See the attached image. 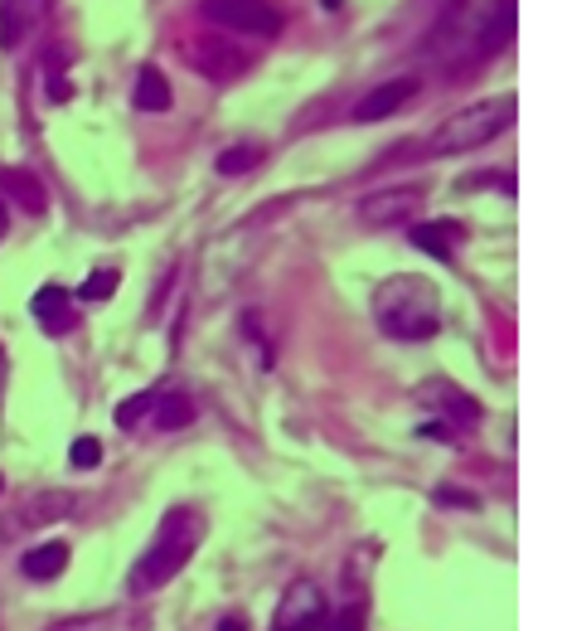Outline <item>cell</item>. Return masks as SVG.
I'll list each match as a JSON object with an SVG mask.
<instances>
[{
	"mask_svg": "<svg viewBox=\"0 0 567 631\" xmlns=\"http://www.w3.org/2000/svg\"><path fill=\"white\" fill-rule=\"evenodd\" d=\"M185 64L194 68V74H204L209 84H238L243 74H253L257 68V54L243 49L238 34H199V40H189L185 49Z\"/></svg>",
	"mask_w": 567,
	"mask_h": 631,
	"instance_id": "5b68a950",
	"label": "cell"
},
{
	"mask_svg": "<svg viewBox=\"0 0 567 631\" xmlns=\"http://www.w3.org/2000/svg\"><path fill=\"white\" fill-rule=\"evenodd\" d=\"M199 534H204V520H199L194 510H185V506H175L170 516L160 520L156 540H151V549L136 558V568H132V593H136V598L165 588V583L180 574L189 558H194Z\"/></svg>",
	"mask_w": 567,
	"mask_h": 631,
	"instance_id": "7a4b0ae2",
	"label": "cell"
},
{
	"mask_svg": "<svg viewBox=\"0 0 567 631\" xmlns=\"http://www.w3.org/2000/svg\"><path fill=\"white\" fill-rule=\"evenodd\" d=\"M0 379H5V359H0Z\"/></svg>",
	"mask_w": 567,
	"mask_h": 631,
	"instance_id": "4dcf8cb0",
	"label": "cell"
},
{
	"mask_svg": "<svg viewBox=\"0 0 567 631\" xmlns=\"http://www.w3.org/2000/svg\"><path fill=\"white\" fill-rule=\"evenodd\" d=\"M325 622V593L315 588L311 578H297L287 593H281V607L271 617V631H311Z\"/></svg>",
	"mask_w": 567,
	"mask_h": 631,
	"instance_id": "ba28073f",
	"label": "cell"
},
{
	"mask_svg": "<svg viewBox=\"0 0 567 631\" xmlns=\"http://www.w3.org/2000/svg\"><path fill=\"white\" fill-rule=\"evenodd\" d=\"M116 283H122V277H116L112 267H102V273H92L88 283L78 287V301H88V307H92V301H108L112 291H116Z\"/></svg>",
	"mask_w": 567,
	"mask_h": 631,
	"instance_id": "603a6c76",
	"label": "cell"
},
{
	"mask_svg": "<svg viewBox=\"0 0 567 631\" xmlns=\"http://www.w3.org/2000/svg\"><path fill=\"white\" fill-rule=\"evenodd\" d=\"M132 102H136L141 112H165V108H170V102H175V92H170V78H165L156 64H146V68H141V74H136Z\"/></svg>",
	"mask_w": 567,
	"mask_h": 631,
	"instance_id": "e0dca14e",
	"label": "cell"
},
{
	"mask_svg": "<svg viewBox=\"0 0 567 631\" xmlns=\"http://www.w3.org/2000/svg\"><path fill=\"white\" fill-rule=\"evenodd\" d=\"M514 112H519L514 92H504V98H480V102H470V108L446 117V122L432 132L427 151H432V156H470V151L490 146L494 136L510 132Z\"/></svg>",
	"mask_w": 567,
	"mask_h": 631,
	"instance_id": "277c9868",
	"label": "cell"
},
{
	"mask_svg": "<svg viewBox=\"0 0 567 631\" xmlns=\"http://www.w3.org/2000/svg\"><path fill=\"white\" fill-rule=\"evenodd\" d=\"M408 239H412V248L432 253L436 263H452L456 243L466 239V224H456V219H427V224H408Z\"/></svg>",
	"mask_w": 567,
	"mask_h": 631,
	"instance_id": "4fadbf2b",
	"label": "cell"
},
{
	"mask_svg": "<svg viewBox=\"0 0 567 631\" xmlns=\"http://www.w3.org/2000/svg\"><path fill=\"white\" fill-rule=\"evenodd\" d=\"M267 160V146H257V142H238V146H223L219 151V160H214V170L219 175H247V170H257Z\"/></svg>",
	"mask_w": 567,
	"mask_h": 631,
	"instance_id": "ffe728a7",
	"label": "cell"
},
{
	"mask_svg": "<svg viewBox=\"0 0 567 631\" xmlns=\"http://www.w3.org/2000/svg\"><path fill=\"white\" fill-rule=\"evenodd\" d=\"M199 15L223 34H253V40H277L281 34L277 0H204Z\"/></svg>",
	"mask_w": 567,
	"mask_h": 631,
	"instance_id": "8992f818",
	"label": "cell"
},
{
	"mask_svg": "<svg viewBox=\"0 0 567 631\" xmlns=\"http://www.w3.org/2000/svg\"><path fill=\"white\" fill-rule=\"evenodd\" d=\"M68 462H74L78 472H92V466L102 462V442L98 438H78L74 447H68Z\"/></svg>",
	"mask_w": 567,
	"mask_h": 631,
	"instance_id": "cb8c5ba5",
	"label": "cell"
},
{
	"mask_svg": "<svg viewBox=\"0 0 567 631\" xmlns=\"http://www.w3.org/2000/svg\"><path fill=\"white\" fill-rule=\"evenodd\" d=\"M49 0H0V49H20L44 20Z\"/></svg>",
	"mask_w": 567,
	"mask_h": 631,
	"instance_id": "7c38bea8",
	"label": "cell"
},
{
	"mask_svg": "<svg viewBox=\"0 0 567 631\" xmlns=\"http://www.w3.org/2000/svg\"><path fill=\"white\" fill-rule=\"evenodd\" d=\"M49 631H151L146 607H108V612H82L68 622H54Z\"/></svg>",
	"mask_w": 567,
	"mask_h": 631,
	"instance_id": "8fae6325",
	"label": "cell"
},
{
	"mask_svg": "<svg viewBox=\"0 0 567 631\" xmlns=\"http://www.w3.org/2000/svg\"><path fill=\"white\" fill-rule=\"evenodd\" d=\"M0 200H15L20 209H30V214H44L49 195H44L40 175H30L20 166H5V170H0Z\"/></svg>",
	"mask_w": 567,
	"mask_h": 631,
	"instance_id": "5bb4252c",
	"label": "cell"
},
{
	"mask_svg": "<svg viewBox=\"0 0 567 631\" xmlns=\"http://www.w3.org/2000/svg\"><path fill=\"white\" fill-rule=\"evenodd\" d=\"M412 98H418V78H393V84H378L374 92H364V98L354 102V122H383V117H393L398 108H408Z\"/></svg>",
	"mask_w": 567,
	"mask_h": 631,
	"instance_id": "30bf717a",
	"label": "cell"
},
{
	"mask_svg": "<svg viewBox=\"0 0 567 631\" xmlns=\"http://www.w3.org/2000/svg\"><path fill=\"white\" fill-rule=\"evenodd\" d=\"M68 506H74V496H68V490H44V496H30L25 500V516H20L15 524H49L58 516H68ZM15 524H10V530H15Z\"/></svg>",
	"mask_w": 567,
	"mask_h": 631,
	"instance_id": "d6986e66",
	"label": "cell"
},
{
	"mask_svg": "<svg viewBox=\"0 0 567 631\" xmlns=\"http://www.w3.org/2000/svg\"><path fill=\"white\" fill-rule=\"evenodd\" d=\"M422 438H436V442H456L452 423H422Z\"/></svg>",
	"mask_w": 567,
	"mask_h": 631,
	"instance_id": "4316f807",
	"label": "cell"
},
{
	"mask_svg": "<svg viewBox=\"0 0 567 631\" xmlns=\"http://www.w3.org/2000/svg\"><path fill=\"white\" fill-rule=\"evenodd\" d=\"M0 490H5V476H0Z\"/></svg>",
	"mask_w": 567,
	"mask_h": 631,
	"instance_id": "1f68e13d",
	"label": "cell"
},
{
	"mask_svg": "<svg viewBox=\"0 0 567 631\" xmlns=\"http://www.w3.org/2000/svg\"><path fill=\"white\" fill-rule=\"evenodd\" d=\"M5 229H10V209H5V200H0V239H5Z\"/></svg>",
	"mask_w": 567,
	"mask_h": 631,
	"instance_id": "f1b7e54d",
	"label": "cell"
},
{
	"mask_svg": "<svg viewBox=\"0 0 567 631\" xmlns=\"http://www.w3.org/2000/svg\"><path fill=\"white\" fill-rule=\"evenodd\" d=\"M219 631H247V617L243 612H233V617H223Z\"/></svg>",
	"mask_w": 567,
	"mask_h": 631,
	"instance_id": "83f0119b",
	"label": "cell"
},
{
	"mask_svg": "<svg viewBox=\"0 0 567 631\" xmlns=\"http://www.w3.org/2000/svg\"><path fill=\"white\" fill-rule=\"evenodd\" d=\"M335 631H364V602H354L345 607V612L335 617Z\"/></svg>",
	"mask_w": 567,
	"mask_h": 631,
	"instance_id": "484cf974",
	"label": "cell"
},
{
	"mask_svg": "<svg viewBox=\"0 0 567 631\" xmlns=\"http://www.w3.org/2000/svg\"><path fill=\"white\" fill-rule=\"evenodd\" d=\"M374 325L388 335V341H432L436 325H442V301H436V287L427 277L398 273L388 283L374 287Z\"/></svg>",
	"mask_w": 567,
	"mask_h": 631,
	"instance_id": "6da1fadb",
	"label": "cell"
},
{
	"mask_svg": "<svg viewBox=\"0 0 567 631\" xmlns=\"http://www.w3.org/2000/svg\"><path fill=\"white\" fill-rule=\"evenodd\" d=\"M422 209H427V190H422V185H393V190L364 195V200H359V224H364V229L418 224Z\"/></svg>",
	"mask_w": 567,
	"mask_h": 631,
	"instance_id": "52a82bcc",
	"label": "cell"
},
{
	"mask_svg": "<svg viewBox=\"0 0 567 631\" xmlns=\"http://www.w3.org/2000/svg\"><path fill=\"white\" fill-rule=\"evenodd\" d=\"M30 311H34V325H40L44 335H68V331L78 325V301H74V291H64V287H54V283L34 291Z\"/></svg>",
	"mask_w": 567,
	"mask_h": 631,
	"instance_id": "9c48e42d",
	"label": "cell"
},
{
	"mask_svg": "<svg viewBox=\"0 0 567 631\" xmlns=\"http://www.w3.org/2000/svg\"><path fill=\"white\" fill-rule=\"evenodd\" d=\"M436 500H442V506H460V510H476L480 506L470 490H456V486H436Z\"/></svg>",
	"mask_w": 567,
	"mask_h": 631,
	"instance_id": "d4e9b609",
	"label": "cell"
},
{
	"mask_svg": "<svg viewBox=\"0 0 567 631\" xmlns=\"http://www.w3.org/2000/svg\"><path fill=\"white\" fill-rule=\"evenodd\" d=\"M185 423H194V403H189V394H180V389L156 394V408H151V428H156V432H175V428H185Z\"/></svg>",
	"mask_w": 567,
	"mask_h": 631,
	"instance_id": "ac0fdd59",
	"label": "cell"
},
{
	"mask_svg": "<svg viewBox=\"0 0 567 631\" xmlns=\"http://www.w3.org/2000/svg\"><path fill=\"white\" fill-rule=\"evenodd\" d=\"M510 40H514V0H494L490 25H486V34H480L476 64H480V58H494L500 49H510Z\"/></svg>",
	"mask_w": 567,
	"mask_h": 631,
	"instance_id": "2e32d148",
	"label": "cell"
},
{
	"mask_svg": "<svg viewBox=\"0 0 567 631\" xmlns=\"http://www.w3.org/2000/svg\"><path fill=\"white\" fill-rule=\"evenodd\" d=\"M325 10H340V0H325Z\"/></svg>",
	"mask_w": 567,
	"mask_h": 631,
	"instance_id": "f546056e",
	"label": "cell"
},
{
	"mask_svg": "<svg viewBox=\"0 0 567 631\" xmlns=\"http://www.w3.org/2000/svg\"><path fill=\"white\" fill-rule=\"evenodd\" d=\"M156 394H160V389H141L136 399L116 403V428H136L141 418H151V408H156Z\"/></svg>",
	"mask_w": 567,
	"mask_h": 631,
	"instance_id": "7402d4cb",
	"label": "cell"
},
{
	"mask_svg": "<svg viewBox=\"0 0 567 631\" xmlns=\"http://www.w3.org/2000/svg\"><path fill=\"white\" fill-rule=\"evenodd\" d=\"M427 394H432V399L446 408V413L456 418V423H480V403H476V399H466V394L452 389V384H432Z\"/></svg>",
	"mask_w": 567,
	"mask_h": 631,
	"instance_id": "44dd1931",
	"label": "cell"
},
{
	"mask_svg": "<svg viewBox=\"0 0 567 631\" xmlns=\"http://www.w3.org/2000/svg\"><path fill=\"white\" fill-rule=\"evenodd\" d=\"M68 568V544L64 540H49L40 549H25V558H20V574L34 578V583H54L58 574Z\"/></svg>",
	"mask_w": 567,
	"mask_h": 631,
	"instance_id": "9a60e30c",
	"label": "cell"
},
{
	"mask_svg": "<svg viewBox=\"0 0 567 631\" xmlns=\"http://www.w3.org/2000/svg\"><path fill=\"white\" fill-rule=\"evenodd\" d=\"M490 10H494V0H442V10H436V20H432V30H427V54L432 64H442V68H466V64H476V49H480V34H486L490 25Z\"/></svg>",
	"mask_w": 567,
	"mask_h": 631,
	"instance_id": "3957f363",
	"label": "cell"
}]
</instances>
